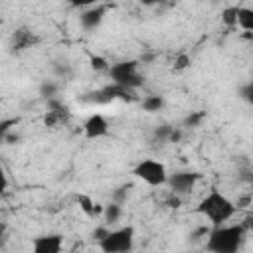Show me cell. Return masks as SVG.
Returning a JSON list of instances; mask_svg holds the SVG:
<instances>
[{
  "mask_svg": "<svg viewBox=\"0 0 253 253\" xmlns=\"http://www.w3.org/2000/svg\"><path fill=\"white\" fill-rule=\"evenodd\" d=\"M210 231H211V229H208L206 225H202V227H198V229H196L194 233H190V237H192V239H200V237H208V235H210Z\"/></svg>",
  "mask_w": 253,
  "mask_h": 253,
  "instance_id": "cell-31",
  "label": "cell"
},
{
  "mask_svg": "<svg viewBox=\"0 0 253 253\" xmlns=\"http://www.w3.org/2000/svg\"><path fill=\"white\" fill-rule=\"evenodd\" d=\"M57 91H59V83L51 81V79H45L42 85H40V95L43 99H51V97H57Z\"/></svg>",
  "mask_w": 253,
  "mask_h": 253,
  "instance_id": "cell-17",
  "label": "cell"
},
{
  "mask_svg": "<svg viewBox=\"0 0 253 253\" xmlns=\"http://www.w3.org/2000/svg\"><path fill=\"white\" fill-rule=\"evenodd\" d=\"M245 227L241 223L235 225H213V229L208 235L206 249L211 253H235L243 245Z\"/></svg>",
  "mask_w": 253,
  "mask_h": 253,
  "instance_id": "cell-1",
  "label": "cell"
},
{
  "mask_svg": "<svg viewBox=\"0 0 253 253\" xmlns=\"http://www.w3.org/2000/svg\"><path fill=\"white\" fill-rule=\"evenodd\" d=\"M75 202H77L79 210H81L87 217H95V215L101 211L99 204H95V202L91 200V196H87V194H77V196H75Z\"/></svg>",
  "mask_w": 253,
  "mask_h": 253,
  "instance_id": "cell-12",
  "label": "cell"
},
{
  "mask_svg": "<svg viewBox=\"0 0 253 253\" xmlns=\"http://www.w3.org/2000/svg\"><path fill=\"white\" fill-rule=\"evenodd\" d=\"M239 97H241L245 103L253 105V79H251V81H247L245 85H241V87H239Z\"/></svg>",
  "mask_w": 253,
  "mask_h": 253,
  "instance_id": "cell-23",
  "label": "cell"
},
{
  "mask_svg": "<svg viewBox=\"0 0 253 253\" xmlns=\"http://www.w3.org/2000/svg\"><path fill=\"white\" fill-rule=\"evenodd\" d=\"M190 63H192V57L188 53H178L174 63H172V71H184L190 67Z\"/></svg>",
  "mask_w": 253,
  "mask_h": 253,
  "instance_id": "cell-21",
  "label": "cell"
},
{
  "mask_svg": "<svg viewBox=\"0 0 253 253\" xmlns=\"http://www.w3.org/2000/svg\"><path fill=\"white\" fill-rule=\"evenodd\" d=\"M204 121H206V111H192V113L184 119V126L196 128V126H200Z\"/></svg>",
  "mask_w": 253,
  "mask_h": 253,
  "instance_id": "cell-18",
  "label": "cell"
},
{
  "mask_svg": "<svg viewBox=\"0 0 253 253\" xmlns=\"http://www.w3.org/2000/svg\"><path fill=\"white\" fill-rule=\"evenodd\" d=\"M109 227L107 225H99V227H95V231H93V237L97 239V241H101V239H105L107 235H109Z\"/></svg>",
  "mask_w": 253,
  "mask_h": 253,
  "instance_id": "cell-27",
  "label": "cell"
},
{
  "mask_svg": "<svg viewBox=\"0 0 253 253\" xmlns=\"http://www.w3.org/2000/svg\"><path fill=\"white\" fill-rule=\"evenodd\" d=\"M69 2H71V6H75V8H89V6L99 4L101 0H69Z\"/></svg>",
  "mask_w": 253,
  "mask_h": 253,
  "instance_id": "cell-28",
  "label": "cell"
},
{
  "mask_svg": "<svg viewBox=\"0 0 253 253\" xmlns=\"http://www.w3.org/2000/svg\"><path fill=\"white\" fill-rule=\"evenodd\" d=\"M36 43H38V36H36L32 30H28V28H18V30H14L12 40H10L12 51H24V49H28V47H32V45H36Z\"/></svg>",
  "mask_w": 253,
  "mask_h": 253,
  "instance_id": "cell-11",
  "label": "cell"
},
{
  "mask_svg": "<svg viewBox=\"0 0 253 253\" xmlns=\"http://www.w3.org/2000/svg\"><path fill=\"white\" fill-rule=\"evenodd\" d=\"M241 225L245 227V231H247L249 227H253V215H247V217H245V221H243Z\"/></svg>",
  "mask_w": 253,
  "mask_h": 253,
  "instance_id": "cell-34",
  "label": "cell"
},
{
  "mask_svg": "<svg viewBox=\"0 0 253 253\" xmlns=\"http://www.w3.org/2000/svg\"><path fill=\"white\" fill-rule=\"evenodd\" d=\"M154 59H156V53H154V51H144L138 61H140V63H152Z\"/></svg>",
  "mask_w": 253,
  "mask_h": 253,
  "instance_id": "cell-32",
  "label": "cell"
},
{
  "mask_svg": "<svg viewBox=\"0 0 253 253\" xmlns=\"http://www.w3.org/2000/svg\"><path fill=\"white\" fill-rule=\"evenodd\" d=\"M63 247V237L57 233H49V235H40L32 241V249L34 253H59Z\"/></svg>",
  "mask_w": 253,
  "mask_h": 253,
  "instance_id": "cell-9",
  "label": "cell"
},
{
  "mask_svg": "<svg viewBox=\"0 0 253 253\" xmlns=\"http://www.w3.org/2000/svg\"><path fill=\"white\" fill-rule=\"evenodd\" d=\"M132 174H134L136 178H140L144 184L154 186V188H156V186H164V184L168 182L166 166H164L162 162H158V160H152V158L140 160V162L134 166Z\"/></svg>",
  "mask_w": 253,
  "mask_h": 253,
  "instance_id": "cell-6",
  "label": "cell"
},
{
  "mask_svg": "<svg viewBox=\"0 0 253 253\" xmlns=\"http://www.w3.org/2000/svg\"><path fill=\"white\" fill-rule=\"evenodd\" d=\"M134 245V227L125 225L119 229H111L105 239L99 241L101 251L105 253H126Z\"/></svg>",
  "mask_w": 253,
  "mask_h": 253,
  "instance_id": "cell-5",
  "label": "cell"
},
{
  "mask_svg": "<svg viewBox=\"0 0 253 253\" xmlns=\"http://www.w3.org/2000/svg\"><path fill=\"white\" fill-rule=\"evenodd\" d=\"M128 190H130V184L119 186V188L113 192V200H115V202H119V204H123V202L126 200V196H128Z\"/></svg>",
  "mask_w": 253,
  "mask_h": 253,
  "instance_id": "cell-24",
  "label": "cell"
},
{
  "mask_svg": "<svg viewBox=\"0 0 253 253\" xmlns=\"http://www.w3.org/2000/svg\"><path fill=\"white\" fill-rule=\"evenodd\" d=\"M180 140H182V130H180V128H174V130L170 132L168 142H180Z\"/></svg>",
  "mask_w": 253,
  "mask_h": 253,
  "instance_id": "cell-33",
  "label": "cell"
},
{
  "mask_svg": "<svg viewBox=\"0 0 253 253\" xmlns=\"http://www.w3.org/2000/svg\"><path fill=\"white\" fill-rule=\"evenodd\" d=\"M198 211L208 217L213 225H221L225 221H229L233 217V213L237 211V206L235 202H231L227 196H223L221 192L217 190H211L198 206Z\"/></svg>",
  "mask_w": 253,
  "mask_h": 253,
  "instance_id": "cell-2",
  "label": "cell"
},
{
  "mask_svg": "<svg viewBox=\"0 0 253 253\" xmlns=\"http://www.w3.org/2000/svg\"><path fill=\"white\" fill-rule=\"evenodd\" d=\"M251 184H253V176H251Z\"/></svg>",
  "mask_w": 253,
  "mask_h": 253,
  "instance_id": "cell-36",
  "label": "cell"
},
{
  "mask_svg": "<svg viewBox=\"0 0 253 253\" xmlns=\"http://www.w3.org/2000/svg\"><path fill=\"white\" fill-rule=\"evenodd\" d=\"M158 2H162V0H140V4H144V6H154Z\"/></svg>",
  "mask_w": 253,
  "mask_h": 253,
  "instance_id": "cell-35",
  "label": "cell"
},
{
  "mask_svg": "<svg viewBox=\"0 0 253 253\" xmlns=\"http://www.w3.org/2000/svg\"><path fill=\"white\" fill-rule=\"evenodd\" d=\"M237 26H241L243 30L253 34V8H239V18H237Z\"/></svg>",
  "mask_w": 253,
  "mask_h": 253,
  "instance_id": "cell-16",
  "label": "cell"
},
{
  "mask_svg": "<svg viewBox=\"0 0 253 253\" xmlns=\"http://www.w3.org/2000/svg\"><path fill=\"white\" fill-rule=\"evenodd\" d=\"M239 8L241 6H227L221 10V24L227 28L237 26V18H239Z\"/></svg>",
  "mask_w": 253,
  "mask_h": 253,
  "instance_id": "cell-15",
  "label": "cell"
},
{
  "mask_svg": "<svg viewBox=\"0 0 253 253\" xmlns=\"http://www.w3.org/2000/svg\"><path fill=\"white\" fill-rule=\"evenodd\" d=\"M16 125H18V119H4V121L0 123V138H2L6 132H10L12 126H16Z\"/></svg>",
  "mask_w": 253,
  "mask_h": 253,
  "instance_id": "cell-25",
  "label": "cell"
},
{
  "mask_svg": "<svg viewBox=\"0 0 253 253\" xmlns=\"http://www.w3.org/2000/svg\"><path fill=\"white\" fill-rule=\"evenodd\" d=\"M2 140H4L6 144H18V142H20V134H18L16 130H10V132H6V134L2 136Z\"/></svg>",
  "mask_w": 253,
  "mask_h": 253,
  "instance_id": "cell-26",
  "label": "cell"
},
{
  "mask_svg": "<svg viewBox=\"0 0 253 253\" xmlns=\"http://www.w3.org/2000/svg\"><path fill=\"white\" fill-rule=\"evenodd\" d=\"M123 204H119V202H109L107 206H105V210H103V213H105V221L109 223V225H113V223H117L119 219H121V215H123V208H121Z\"/></svg>",
  "mask_w": 253,
  "mask_h": 253,
  "instance_id": "cell-14",
  "label": "cell"
},
{
  "mask_svg": "<svg viewBox=\"0 0 253 253\" xmlns=\"http://www.w3.org/2000/svg\"><path fill=\"white\" fill-rule=\"evenodd\" d=\"M83 132L89 140L101 138L109 134V121L101 115V113H93L85 123H83Z\"/></svg>",
  "mask_w": 253,
  "mask_h": 253,
  "instance_id": "cell-8",
  "label": "cell"
},
{
  "mask_svg": "<svg viewBox=\"0 0 253 253\" xmlns=\"http://www.w3.org/2000/svg\"><path fill=\"white\" fill-rule=\"evenodd\" d=\"M164 97L162 95H148V97H144L142 99V111H146V113H158V111H162L164 109Z\"/></svg>",
  "mask_w": 253,
  "mask_h": 253,
  "instance_id": "cell-13",
  "label": "cell"
},
{
  "mask_svg": "<svg viewBox=\"0 0 253 253\" xmlns=\"http://www.w3.org/2000/svg\"><path fill=\"white\" fill-rule=\"evenodd\" d=\"M251 194H245V196H241V198H237V202H235V206H237V210H243V208H247L249 204H251Z\"/></svg>",
  "mask_w": 253,
  "mask_h": 253,
  "instance_id": "cell-30",
  "label": "cell"
},
{
  "mask_svg": "<svg viewBox=\"0 0 253 253\" xmlns=\"http://www.w3.org/2000/svg\"><path fill=\"white\" fill-rule=\"evenodd\" d=\"M134 101V93L132 89H126L123 85H117V83H111L107 87H101V89H95V91H89L85 95L79 97L81 103H91V105H109L113 101Z\"/></svg>",
  "mask_w": 253,
  "mask_h": 253,
  "instance_id": "cell-4",
  "label": "cell"
},
{
  "mask_svg": "<svg viewBox=\"0 0 253 253\" xmlns=\"http://www.w3.org/2000/svg\"><path fill=\"white\" fill-rule=\"evenodd\" d=\"M105 6H89V8H85L83 12H81V16H79V20H81V26H83V30H87V32H91V30H97L99 26H101V22H103V18H105Z\"/></svg>",
  "mask_w": 253,
  "mask_h": 253,
  "instance_id": "cell-10",
  "label": "cell"
},
{
  "mask_svg": "<svg viewBox=\"0 0 253 253\" xmlns=\"http://www.w3.org/2000/svg\"><path fill=\"white\" fill-rule=\"evenodd\" d=\"M172 130H174L172 125H160V126H156V128H154V140H158V142H168Z\"/></svg>",
  "mask_w": 253,
  "mask_h": 253,
  "instance_id": "cell-22",
  "label": "cell"
},
{
  "mask_svg": "<svg viewBox=\"0 0 253 253\" xmlns=\"http://www.w3.org/2000/svg\"><path fill=\"white\" fill-rule=\"evenodd\" d=\"M89 63H91V69L93 71H109L111 69V63L103 55H91L89 57Z\"/></svg>",
  "mask_w": 253,
  "mask_h": 253,
  "instance_id": "cell-19",
  "label": "cell"
},
{
  "mask_svg": "<svg viewBox=\"0 0 253 253\" xmlns=\"http://www.w3.org/2000/svg\"><path fill=\"white\" fill-rule=\"evenodd\" d=\"M53 71H55V75L61 77V79H71V77H73V69H71V65L65 63V61L53 63Z\"/></svg>",
  "mask_w": 253,
  "mask_h": 253,
  "instance_id": "cell-20",
  "label": "cell"
},
{
  "mask_svg": "<svg viewBox=\"0 0 253 253\" xmlns=\"http://www.w3.org/2000/svg\"><path fill=\"white\" fill-rule=\"evenodd\" d=\"M138 65H140L138 59H126V61L113 63L111 69H109L111 81L117 83V85H123L126 89H132V91L142 87L144 85V77L140 75Z\"/></svg>",
  "mask_w": 253,
  "mask_h": 253,
  "instance_id": "cell-3",
  "label": "cell"
},
{
  "mask_svg": "<svg viewBox=\"0 0 253 253\" xmlns=\"http://www.w3.org/2000/svg\"><path fill=\"white\" fill-rule=\"evenodd\" d=\"M180 194H174V192H170V196H168V200H166V206L168 208H180Z\"/></svg>",
  "mask_w": 253,
  "mask_h": 253,
  "instance_id": "cell-29",
  "label": "cell"
},
{
  "mask_svg": "<svg viewBox=\"0 0 253 253\" xmlns=\"http://www.w3.org/2000/svg\"><path fill=\"white\" fill-rule=\"evenodd\" d=\"M200 180V174L198 172H192V170H180V172H174L168 176V186H170V192L174 194H190L194 190V186L198 184Z\"/></svg>",
  "mask_w": 253,
  "mask_h": 253,
  "instance_id": "cell-7",
  "label": "cell"
}]
</instances>
